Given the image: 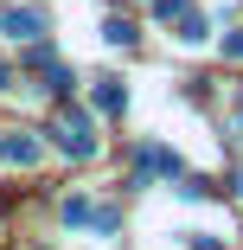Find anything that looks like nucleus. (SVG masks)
<instances>
[{
    "label": "nucleus",
    "instance_id": "f257e3e1",
    "mask_svg": "<svg viewBox=\"0 0 243 250\" xmlns=\"http://www.w3.org/2000/svg\"><path fill=\"white\" fill-rule=\"evenodd\" d=\"M58 147L77 154V161L96 154V135H90V116H83V109H64V116H58Z\"/></svg>",
    "mask_w": 243,
    "mask_h": 250
},
{
    "label": "nucleus",
    "instance_id": "f03ea898",
    "mask_svg": "<svg viewBox=\"0 0 243 250\" xmlns=\"http://www.w3.org/2000/svg\"><path fill=\"white\" fill-rule=\"evenodd\" d=\"M0 32H13V39H38V32H45V20H38V13H19V7H13L7 20H0Z\"/></svg>",
    "mask_w": 243,
    "mask_h": 250
},
{
    "label": "nucleus",
    "instance_id": "7ed1b4c3",
    "mask_svg": "<svg viewBox=\"0 0 243 250\" xmlns=\"http://www.w3.org/2000/svg\"><path fill=\"white\" fill-rule=\"evenodd\" d=\"M96 109H122V83L115 77H96Z\"/></svg>",
    "mask_w": 243,
    "mask_h": 250
},
{
    "label": "nucleus",
    "instance_id": "20e7f679",
    "mask_svg": "<svg viewBox=\"0 0 243 250\" xmlns=\"http://www.w3.org/2000/svg\"><path fill=\"white\" fill-rule=\"evenodd\" d=\"M64 225H96V206L90 199H64Z\"/></svg>",
    "mask_w": 243,
    "mask_h": 250
},
{
    "label": "nucleus",
    "instance_id": "39448f33",
    "mask_svg": "<svg viewBox=\"0 0 243 250\" xmlns=\"http://www.w3.org/2000/svg\"><path fill=\"white\" fill-rule=\"evenodd\" d=\"M103 39H109V45H134V20H109Z\"/></svg>",
    "mask_w": 243,
    "mask_h": 250
},
{
    "label": "nucleus",
    "instance_id": "423d86ee",
    "mask_svg": "<svg viewBox=\"0 0 243 250\" xmlns=\"http://www.w3.org/2000/svg\"><path fill=\"white\" fill-rule=\"evenodd\" d=\"M179 39L199 45V39H205V20H199V13H179Z\"/></svg>",
    "mask_w": 243,
    "mask_h": 250
},
{
    "label": "nucleus",
    "instance_id": "0eeeda50",
    "mask_svg": "<svg viewBox=\"0 0 243 250\" xmlns=\"http://www.w3.org/2000/svg\"><path fill=\"white\" fill-rule=\"evenodd\" d=\"M224 52H230V58H243V32H230V39H224Z\"/></svg>",
    "mask_w": 243,
    "mask_h": 250
}]
</instances>
